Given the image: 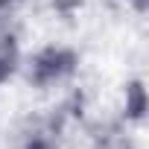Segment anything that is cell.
Returning a JSON list of instances; mask_svg holds the SVG:
<instances>
[{
	"label": "cell",
	"mask_w": 149,
	"mask_h": 149,
	"mask_svg": "<svg viewBox=\"0 0 149 149\" xmlns=\"http://www.w3.org/2000/svg\"><path fill=\"white\" fill-rule=\"evenodd\" d=\"M21 0H0V15H12Z\"/></svg>",
	"instance_id": "obj_3"
},
{
	"label": "cell",
	"mask_w": 149,
	"mask_h": 149,
	"mask_svg": "<svg viewBox=\"0 0 149 149\" xmlns=\"http://www.w3.org/2000/svg\"><path fill=\"white\" fill-rule=\"evenodd\" d=\"M15 149H53V146L44 143V140H24V143H18Z\"/></svg>",
	"instance_id": "obj_2"
},
{
	"label": "cell",
	"mask_w": 149,
	"mask_h": 149,
	"mask_svg": "<svg viewBox=\"0 0 149 149\" xmlns=\"http://www.w3.org/2000/svg\"><path fill=\"white\" fill-rule=\"evenodd\" d=\"M21 61H24V47L18 26L12 24V15H0V85H6L21 70Z\"/></svg>",
	"instance_id": "obj_1"
}]
</instances>
